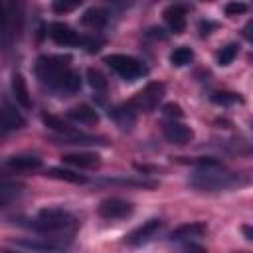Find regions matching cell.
Segmentation results:
<instances>
[{
	"label": "cell",
	"mask_w": 253,
	"mask_h": 253,
	"mask_svg": "<svg viewBox=\"0 0 253 253\" xmlns=\"http://www.w3.org/2000/svg\"><path fill=\"white\" fill-rule=\"evenodd\" d=\"M188 182L192 188L200 192H221V190H231L235 186H241L247 180L241 174L223 170L221 166H208V168H198Z\"/></svg>",
	"instance_id": "6da1fadb"
},
{
	"label": "cell",
	"mask_w": 253,
	"mask_h": 253,
	"mask_svg": "<svg viewBox=\"0 0 253 253\" xmlns=\"http://www.w3.org/2000/svg\"><path fill=\"white\" fill-rule=\"evenodd\" d=\"M26 227L42 233V235H55V233H65L77 227V219L73 213H69L63 208H43L38 211L30 223H24Z\"/></svg>",
	"instance_id": "7a4b0ae2"
},
{
	"label": "cell",
	"mask_w": 253,
	"mask_h": 253,
	"mask_svg": "<svg viewBox=\"0 0 253 253\" xmlns=\"http://www.w3.org/2000/svg\"><path fill=\"white\" fill-rule=\"evenodd\" d=\"M69 55H40L34 67L36 77L42 85H47L49 89H55L61 77L69 71Z\"/></svg>",
	"instance_id": "3957f363"
},
{
	"label": "cell",
	"mask_w": 253,
	"mask_h": 253,
	"mask_svg": "<svg viewBox=\"0 0 253 253\" xmlns=\"http://www.w3.org/2000/svg\"><path fill=\"white\" fill-rule=\"evenodd\" d=\"M105 63L117 75H121L125 81H134L148 73V67L140 59H136L132 55H125V53H111L105 57Z\"/></svg>",
	"instance_id": "277c9868"
},
{
	"label": "cell",
	"mask_w": 253,
	"mask_h": 253,
	"mask_svg": "<svg viewBox=\"0 0 253 253\" xmlns=\"http://www.w3.org/2000/svg\"><path fill=\"white\" fill-rule=\"evenodd\" d=\"M22 4L18 2H0V36L14 40L22 32Z\"/></svg>",
	"instance_id": "5b68a950"
},
{
	"label": "cell",
	"mask_w": 253,
	"mask_h": 253,
	"mask_svg": "<svg viewBox=\"0 0 253 253\" xmlns=\"http://www.w3.org/2000/svg\"><path fill=\"white\" fill-rule=\"evenodd\" d=\"M164 91H166V85L162 81H150L144 89H140L130 101L128 105L134 109V111H154L158 107V103L162 101L164 97Z\"/></svg>",
	"instance_id": "8992f818"
},
{
	"label": "cell",
	"mask_w": 253,
	"mask_h": 253,
	"mask_svg": "<svg viewBox=\"0 0 253 253\" xmlns=\"http://www.w3.org/2000/svg\"><path fill=\"white\" fill-rule=\"evenodd\" d=\"M16 247L32 249V251H42V253H57L67 247L69 241H63L59 237L47 235V237H36V239H14L12 241Z\"/></svg>",
	"instance_id": "52a82bcc"
},
{
	"label": "cell",
	"mask_w": 253,
	"mask_h": 253,
	"mask_svg": "<svg viewBox=\"0 0 253 253\" xmlns=\"http://www.w3.org/2000/svg\"><path fill=\"white\" fill-rule=\"evenodd\" d=\"M47 30H49L47 32L49 38L59 45H85L87 42V36H81L79 32H75L63 22H51Z\"/></svg>",
	"instance_id": "ba28073f"
},
{
	"label": "cell",
	"mask_w": 253,
	"mask_h": 253,
	"mask_svg": "<svg viewBox=\"0 0 253 253\" xmlns=\"http://www.w3.org/2000/svg\"><path fill=\"white\" fill-rule=\"evenodd\" d=\"M132 211H134V206L121 198H107L97 208V213L105 219H123V217H128Z\"/></svg>",
	"instance_id": "9c48e42d"
},
{
	"label": "cell",
	"mask_w": 253,
	"mask_h": 253,
	"mask_svg": "<svg viewBox=\"0 0 253 253\" xmlns=\"http://www.w3.org/2000/svg\"><path fill=\"white\" fill-rule=\"evenodd\" d=\"M160 227H162V221H160V219H156V217H152V219L144 221L142 225L134 227V229L125 237V241H126L128 245H132V247L144 245V243H148V241H150V239L160 231Z\"/></svg>",
	"instance_id": "30bf717a"
},
{
	"label": "cell",
	"mask_w": 253,
	"mask_h": 253,
	"mask_svg": "<svg viewBox=\"0 0 253 253\" xmlns=\"http://www.w3.org/2000/svg\"><path fill=\"white\" fill-rule=\"evenodd\" d=\"M24 125H26V119L14 105L10 103L0 105V134H10L14 130H20Z\"/></svg>",
	"instance_id": "8fae6325"
},
{
	"label": "cell",
	"mask_w": 253,
	"mask_h": 253,
	"mask_svg": "<svg viewBox=\"0 0 253 253\" xmlns=\"http://www.w3.org/2000/svg\"><path fill=\"white\" fill-rule=\"evenodd\" d=\"M162 132H164V138L172 144H188L192 138H194V130L178 121H168L162 125Z\"/></svg>",
	"instance_id": "7c38bea8"
},
{
	"label": "cell",
	"mask_w": 253,
	"mask_h": 253,
	"mask_svg": "<svg viewBox=\"0 0 253 253\" xmlns=\"http://www.w3.org/2000/svg\"><path fill=\"white\" fill-rule=\"evenodd\" d=\"M164 22L168 24L170 32L174 34H182L186 30V6L182 4H170L164 10Z\"/></svg>",
	"instance_id": "4fadbf2b"
},
{
	"label": "cell",
	"mask_w": 253,
	"mask_h": 253,
	"mask_svg": "<svg viewBox=\"0 0 253 253\" xmlns=\"http://www.w3.org/2000/svg\"><path fill=\"white\" fill-rule=\"evenodd\" d=\"M109 117L117 123V126L121 130H130L134 126V123H136V113H134V109L128 103L117 105V107L109 109Z\"/></svg>",
	"instance_id": "5bb4252c"
},
{
	"label": "cell",
	"mask_w": 253,
	"mask_h": 253,
	"mask_svg": "<svg viewBox=\"0 0 253 253\" xmlns=\"http://www.w3.org/2000/svg\"><path fill=\"white\" fill-rule=\"evenodd\" d=\"M63 162L77 166V168H85V170H93L101 166V156L93 154V152H67L61 156Z\"/></svg>",
	"instance_id": "9a60e30c"
},
{
	"label": "cell",
	"mask_w": 253,
	"mask_h": 253,
	"mask_svg": "<svg viewBox=\"0 0 253 253\" xmlns=\"http://www.w3.org/2000/svg\"><path fill=\"white\" fill-rule=\"evenodd\" d=\"M26 186L14 180H0V210L10 206L12 202H16L22 194H24Z\"/></svg>",
	"instance_id": "2e32d148"
},
{
	"label": "cell",
	"mask_w": 253,
	"mask_h": 253,
	"mask_svg": "<svg viewBox=\"0 0 253 253\" xmlns=\"http://www.w3.org/2000/svg\"><path fill=\"white\" fill-rule=\"evenodd\" d=\"M206 229H208L206 221H190V223H184V225L176 227V229L170 233V237H172L174 241H184V239H192V237L204 235Z\"/></svg>",
	"instance_id": "e0dca14e"
},
{
	"label": "cell",
	"mask_w": 253,
	"mask_h": 253,
	"mask_svg": "<svg viewBox=\"0 0 253 253\" xmlns=\"http://www.w3.org/2000/svg\"><path fill=\"white\" fill-rule=\"evenodd\" d=\"M12 93L16 97V103L22 105L24 109H32V97L26 85V79L22 73H14L12 75Z\"/></svg>",
	"instance_id": "ac0fdd59"
},
{
	"label": "cell",
	"mask_w": 253,
	"mask_h": 253,
	"mask_svg": "<svg viewBox=\"0 0 253 253\" xmlns=\"http://www.w3.org/2000/svg\"><path fill=\"white\" fill-rule=\"evenodd\" d=\"M67 117L75 123H83V125H95L99 121V113L89 107V105H77V107H71L67 111Z\"/></svg>",
	"instance_id": "d6986e66"
},
{
	"label": "cell",
	"mask_w": 253,
	"mask_h": 253,
	"mask_svg": "<svg viewBox=\"0 0 253 253\" xmlns=\"http://www.w3.org/2000/svg\"><path fill=\"white\" fill-rule=\"evenodd\" d=\"M8 166L14 170H22V172L38 170L42 166V158H38L36 154H16L8 158Z\"/></svg>",
	"instance_id": "ffe728a7"
},
{
	"label": "cell",
	"mask_w": 253,
	"mask_h": 253,
	"mask_svg": "<svg viewBox=\"0 0 253 253\" xmlns=\"http://www.w3.org/2000/svg\"><path fill=\"white\" fill-rule=\"evenodd\" d=\"M107 20H109V12L105 8H89L81 16V24L87 28H93V30L103 28L107 24Z\"/></svg>",
	"instance_id": "44dd1931"
},
{
	"label": "cell",
	"mask_w": 253,
	"mask_h": 253,
	"mask_svg": "<svg viewBox=\"0 0 253 253\" xmlns=\"http://www.w3.org/2000/svg\"><path fill=\"white\" fill-rule=\"evenodd\" d=\"M81 89V75L75 71V69H69L63 77H61V81L57 83V87L53 89V91H57V93H61V95H73V93H77Z\"/></svg>",
	"instance_id": "7402d4cb"
},
{
	"label": "cell",
	"mask_w": 253,
	"mask_h": 253,
	"mask_svg": "<svg viewBox=\"0 0 253 253\" xmlns=\"http://www.w3.org/2000/svg\"><path fill=\"white\" fill-rule=\"evenodd\" d=\"M53 140L59 144H105V138L83 134V132H67V134H61L59 138H53Z\"/></svg>",
	"instance_id": "603a6c76"
},
{
	"label": "cell",
	"mask_w": 253,
	"mask_h": 253,
	"mask_svg": "<svg viewBox=\"0 0 253 253\" xmlns=\"http://www.w3.org/2000/svg\"><path fill=\"white\" fill-rule=\"evenodd\" d=\"M49 178H55V180H63V182H71V184H85L87 178L83 174H77L69 168H61V166H53L45 172Z\"/></svg>",
	"instance_id": "cb8c5ba5"
},
{
	"label": "cell",
	"mask_w": 253,
	"mask_h": 253,
	"mask_svg": "<svg viewBox=\"0 0 253 253\" xmlns=\"http://www.w3.org/2000/svg\"><path fill=\"white\" fill-rule=\"evenodd\" d=\"M87 83H89V87L95 91V93H105L107 91V77L99 71V69H95V67H89L87 69Z\"/></svg>",
	"instance_id": "d4e9b609"
},
{
	"label": "cell",
	"mask_w": 253,
	"mask_h": 253,
	"mask_svg": "<svg viewBox=\"0 0 253 253\" xmlns=\"http://www.w3.org/2000/svg\"><path fill=\"white\" fill-rule=\"evenodd\" d=\"M210 101L215 103V105H221V107H229V105H235V103H241V95L239 93H233V91H213L210 95Z\"/></svg>",
	"instance_id": "484cf974"
},
{
	"label": "cell",
	"mask_w": 253,
	"mask_h": 253,
	"mask_svg": "<svg viewBox=\"0 0 253 253\" xmlns=\"http://www.w3.org/2000/svg\"><path fill=\"white\" fill-rule=\"evenodd\" d=\"M192 59H194V51H192L190 47H186V45H180V47H176V49L170 53V63H172L174 67H184V65H188Z\"/></svg>",
	"instance_id": "4316f807"
},
{
	"label": "cell",
	"mask_w": 253,
	"mask_h": 253,
	"mask_svg": "<svg viewBox=\"0 0 253 253\" xmlns=\"http://www.w3.org/2000/svg\"><path fill=\"white\" fill-rule=\"evenodd\" d=\"M42 121H43V125H45L47 128H51V130H55V132H59V134L73 132V130L69 128V125H67L63 119L55 117V115H47V113H43V115H42Z\"/></svg>",
	"instance_id": "83f0119b"
},
{
	"label": "cell",
	"mask_w": 253,
	"mask_h": 253,
	"mask_svg": "<svg viewBox=\"0 0 253 253\" xmlns=\"http://www.w3.org/2000/svg\"><path fill=\"white\" fill-rule=\"evenodd\" d=\"M237 51H239V45H237V43H227V45H223V47L215 53V59H217L219 65H229V63L237 57Z\"/></svg>",
	"instance_id": "f1b7e54d"
},
{
	"label": "cell",
	"mask_w": 253,
	"mask_h": 253,
	"mask_svg": "<svg viewBox=\"0 0 253 253\" xmlns=\"http://www.w3.org/2000/svg\"><path fill=\"white\" fill-rule=\"evenodd\" d=\"M79 6H81V0H73V2H65V0H55V2L51 4L53 12H57V14H63V12H71V10L79 8Z\"/></svg>",
	"instance_id": "f546056e"
},
{
	"label": "cell",
	"mask_w": 253,
	"mask_h": 253,
	"mask_svg": "<svg viewBox=\"0 0 253 253\" xmlns=\"http://www.w3.org/2000/svg\"><path fill=\"white\" fill-rule=\"evenodd\" d=\"M223 10H225V16H239V14H245L249 6L245 2H227Z\"/></svg>",
	"instance_id": "4dcf8cb0"
},
{
	"label": "cell",
	"mask_w": 253,
	"mask_h": 253,
	"mask_svg": "<svg viewBox=\"0 0 253 253\" xmlns=\"http://www.w3.org/2000/svg\"><path fill=\"white\" fill-rule=\"evenodd\" d=\"M162 113H164L166 117H170L172 121H176V119H182V117H184V111H182V107H180L178 103H166V105L162 107Z\"/></svg>",
	"instance_id": "1f68e13d"
},
{
	"label": "cell",
	"mask_w": 253,
	"mask_h": 253,
	"mask_svg": "<svg viewBox=\"0 0 253 253\" xmlns=\"http://www.w3.org/2000/svg\"><path fill=\"white\" fill-rule=\"evenodd\" d=\"M213 28H215V24L210 22V20H200V24H198V30H200V36H202V38L210 36Z\"/></svg>",
	"instance_id": "d6a6232c"
},
{
	"label": "cell",
	"mask_w": 253,
	"mask_h": 253,
	"mask_svg": "<svg viewBox=\"0 0 253 253\" xmlns=\"http://www.w3.org/2000/svg\"><path fill=\"white\" fill-rule=\"evenodd\" d=\"M186 253H208V251L198 243H188L186 245Z\"/></svg>",
	"instance_id": "836d02e7"
},
{
	"label": "cell",
	"mask_w": 253,
	"mask_h": 253,
	"mask_svg": "<svg viewBox=\"0 0 253 253\" xmlns=\"http://www.w3.org/2000/svg\"><path fill=\"white\" fill-rule=\"evenodd\" d=\"M146 36H152V38H166V34H164V30L162 28H150L148 32H146Z\"/></svg>",
	"instance_id": "e575fe53"
},
{
	"label": "cell",
	"mask_w": 253,
	"mask_h": 253,
	"mask_svg": "<svg viewBox=\"0 0 253 253\" xmlns=\"http://www.w3.org/2000/svg\"><path fill=\"white\" fill-rule=\"evenodd\" d=\"M251 26H253V22H247V26H245V30H243V36H245L247 40H251Z\"/></svg>",
	"instance_id": "d590c367"
},
{
	"label": "cell",
	"mask_w": 253,
	"mask_h": 253,
	"mask_svg": "<svg viewBox=\"0 0 253 253\" xmlns=\"http://www.w3.org/2000/svg\"><path fill=\"white\" fill-rule=\"evenodd\" d=\"M243 233H245V239H253V233H251V225H243Z\"/></svg>",
	"instance_id": "8d00e7d4"
},
{
	"label": "cell",
	"mask_w": 253,
	"mask_h": 253,
	"mask_svg": "<svg viewBox=\"0 0 253 253\" xmlns=\"http://www.w3.org/2000/svg\"><path fill=\"white\" fill-rule=\"evenodd\" d=\"M0 253H16V251H10V249H0Z\"/></svg>",
	"instance_id": "74e56055"
}]
</instances>
